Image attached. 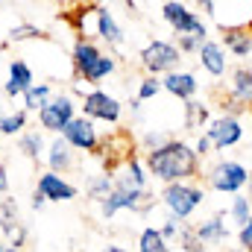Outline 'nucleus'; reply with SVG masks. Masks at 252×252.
Wrapping results in <instances>:
<instances>
[{"label":"nucleus","instance_id":"obj_1","mask_svg":"<svg viewBox=\"0 0 252 252\" xmlns=\"http://www.w3.org/2000/svg\"><path fill=\"white\" fill-rule=\"evenodd\" d=\"M196 153L185 141H167L164 147L147 153V170L150 176H156L164 185H176V182H188V176L196 173Z\"/></svg>","mask_w":252,"mask_h":252},{"label":"nucleus","instance_id":"obj_2","mask_svg":"<svg viewBox=\"0 0 252 252\" xmlns=\"http://www.w3.org/2000/svg\"><path fill=\"white\" fill-rule=\"evenodd\" d=\"M202 199H205L202 188H196L190 182L164 185V190H161V202H164V208L170 211L173 220H188L190 214L202 205Z\"/></svg>","mask_w":252,"mask_h":252},{"label":"nucleus","instance_id":"obj_3","mask_svg":"<svg viewBox=\"0 0 252 252\" xmlns=\"http://www.w3.org/2000/svg\"><path fill=\"white\" fill-rule=\"evenodd\" d=\"M150 202L153 199H150L147 190H138L132 185H126V182H121V179H115V190L106 199H100V214L109 220L118 211H144V208H150Z\"/></svg>","mask_w":252,"mask_h":252},{"label":"nucleus","instance_id":"obj_4","mask_svg":"<svg viewBox=\"0 0 252 252\" xmlns=\"http://www.w3.org/2000/svg\"><path fill=\"white\" fill-rule=\"evenodd\" d=\"M182 59V53L176 50V44H170V41H161V38H156V41H150L144 50H141V64H144V70L150 73V76H167V73H173L176 70V64Z\"/></svg>","mask_w":252,"mask_h":252},{"label":"nucleus","instance_id":"obj_5","mask_svg":"<svg viewBox=\"0 0 252 252\" xmlns=\"http://www.w3.org/2000/svg\"><path fill=\"white\" fill-rule=\"evenodd\" d=\"M79 109H82V118H88V121H94V124H97V121H103V124H118V121H121V112H124L121 100L112 97V94H106V91H100V88L85 91Z\"/></svg>","mask_w":252,"mask_h":252},{"label":"nucleus","instance_id":"obj_6","mask_svg":"<svg viewBox=\"0 0 252 252\" xmlns=\"http://www.w3.org/2000/svg\"><path fill=\"white\" fill-rule=\"evenodd\" d=\"M76 100L70 94H53V100L38 112V124L44 132H53V135H62V129L73 118H76Z\"/></svg>","mask_w":252,"mask_h":252},{"label":"nucleus","instance_id":"obj_7","mask_svg":"<svg viewBox=\"0 0 252 252\" xmlns=\"http://www.w3.org/2000/svg\"><path fill=\"white\" fill-rule=\"evenodd\" d=\"M161 18L173 27L176 35H193L196 41L205 44V24L190 12L185 3H164L161 6Z\"/></svg>","mask_w":252,"mask_h":252},{"label":"nucleus","instance_id":"obj_8","mask_svg":"<svg viewBox=\"0 0 252 252\" xmlns=\"http://www.w3.org/2000/svg\"><path fill=\"white\" fill-rule=\"evenodd\" d=\"M62 138L70 150H79V153H97L100 150V132H97V126H94V121H88L82 115H76L70 124L64 126Z\"/></svg>","mask_w":252,"mask_h":252},{"label":"nucleus","instance_id":"obj_9","mask_svg":"<svg viewBox=\"0 0 252 252\" xmlns=\"http://www.w3.org/2000/svg\"><path fill=\"white\" fill-rule=\"evenodd\" d=\"M247 182H250V173L238 161H220L208 170V185L220 193H238Z\"/></svg>","mask_w":252,"mask_h":252},{"label":"nucleus","instance_id":"obj_10","mask_svg":"<svg viewBox=\"0 0 252 252\" xmlns=\"http://www.w3.org/2000/svg\"><path fill=\"white\" fill-rule=\"evenodd\" d=\"M205 138L211 141V147H214V150H226V147H235V144L244 138L241 121H238V118H232V115H223V118L211 121L208 132H205Z\"/></svg>","mask_w":252,"mask_h":252},{"label":"nucleus","instance_id":"obj_11","mask_svg":"<svg viewBox=\"0 0 252 252\" xmlns=\"http://www.w3.org/2000/svg\"><path fill=\"white\" fill-rule=\"evenodd\" d=\"M35 190L47 199V202H67V199H76V185H70L64 176L59 173H50V170H44V173H38V182H35Z\"/></svg>","mask_w":252,"mask_h":252},{"label":"nucleus","instance_id":"obj_12","mask_svg":"<svg viewBox=\"0 0 252 252\" xmlns=\"http://www.w3.org/2000/svg\"><path fill=\"white\" fill-rule=\"evenodd\" d=\"M32 85H35L32 67L24 62V59H12V62H9V76H6V82H3V94H6L9 100H18V97H24L27 88H32Z\"/></svg>","mask_w":252,"mask_h":252},{"label":"nucleus","instance_id":"obj_13","mask_svg":"<svg viewBox=\"0 0 252 252\" xmlns=\"http://www.w3.org/2000/svg\"><path fill=\"white\" fill-rule=\"evenodd\" d=\"M44 161H47V170H50V173H59V176H64V173L73 167V150L64 144L62 135H56V138L47 144Z\"/></svg>","mask_w":252,"mask_h":252},{"label":"nucleus","instance_id":"obj_14","mask_svg":"<svg viewBox=\"0 0 252 252\" xmlns=\"http://www.w3.org/2000/svg\"><path fill=\"white\" fill-rule=\"evenodd\" d=\"M161 88L170 91L173 97H179V100L190 103L193 94H196V76L188 73V70H173V73H167V76L161 79Z\"/></svg>","mask_w":252,"mask_h":252},{"label":"nucleus","instance_id":"obj_15","mask_svg":"<svg viewBox=\"0 0 252 252\" xmlns=\"http://www.w3.org/2000/svg\"><path fill=\"white\" fill-rule=\"evenodd\" d=\"M100 56H103V50H100L91 38H85V35H82V38H76L73 53H70V62H73V70H76V79H79L91 64L97 62Z\"/></svg>","mask_w":252,"mask_h":252},{"label":"nucleus","instance_id":"obj_16","mask_svg":"<svg viewBox=\"0 0 252 252\" xmlns=\"http://www.w3.org/2000/svg\"><path fill=\"white\" fill-rule=\"evenodd\" d=\"M94 18H97V35H100L106 44L118 47V44L124 41V32H121V27H118L115 15H112L106 6H97V9H94Z\"/></svg>","mask_w":252,"mask_h":252},{"label":"nucleus","instance_id":"obj_17","mask_svg":"<svg viewBox=\"0 0 252 252\" xmlns=\"http://www.w3.org/2000/svg\"><path fill=\"white\" fill-rule=\"evenodd\" d=\"M196 56H199L202 67H205L211 76H223V73H226V53H223V47H220L217 41H205Z\"/></svg>","mask_w":252,"mask_h":252},{"label":"nucleus","instance_id":"obj_18","mask_svg":"<svg viewBox=\"0 0 252 252\" xmlns=\"http://www.w3.org/2000/svg\"><path fill=\"white\" fill-rule=\"evenodd\" d=\"M193 235H196L199 244H223V241L229 238V229H226V223H223V214H214L211 220L199 223V226L193 229Z\"/></svg>","mask_w":252,"mask_h":252},{"label":"nucleus","instance_id":"obj_19","mask_svg":"<svg viewBox=\"0 0 252 252\" xmlns=\"http://www.w3.org/2000/svg\"><path fill=\"white\" fill-rule=\"evenodd\" d=\"M21 100H24V112H27V115H30V112L38 115V112L53 100V88H50L47 82H35L32 88H27V94H24Z\"/></svg>","mask_w":252,"mask_h":252},{"label":"nucleus","instance_id":"obj_20","mask_svg":"<svg viewBox=\"0 0 252 252\" xmlns=\"http://www.w3.org/2000/svg\"><path fill=\"white\" fill-rule=\"evenodd\" d=\"M115 179H121V182H126V185H132V188H138V190H147V173H144V164L138 161L135 153L124 161V170Z\"/></svg>","mask_w":252,"mask_h":252},{"label":"nucleus","instance_id":"obj_21","mask_svg":"<svg viewBox=\"0 0 252 252\" xmlns=\"http://www.w3.org/2000/svg\"><path fill=\"white\" fill-rule=\"evenodd\" d=\"M18 153H24L30 161H38L44 153H47V144H44V135L41 132H24V135H18Z\"/></svg>","mask_w":252,"mask_h":252},{"label":"nucleus","instance_id":"obj_22","mask_svg":"<svg viewBox=\"0 0 252 252\" xmlns=\"http://www.w3.org/2000/svg\"><path fill=\"white\" fill-rule=\"evenodd\" d=\"M115 67H118L115 56H106V53H103L97 62H94L85 73H82V76H79V82H85V85H100L106 76H112V73H115Z\"/></svg>","mask_w":252,"mask_h":252},{"label":"nucleus","instance_id":"obj_23","mask_svg":"<svg viewBox=\"0 0 252 252\" xmlns=\"http://www.w3.org/2000/svg\"><path fill=\"white\" fill-rule=\"evenodd\" d=\"M18 229H21V223H18V202L15 199H3L0 202V232L6 235V244H9V238Z\"/></svg>","mask_w":252,"mask_h":252},{"label":"nucleus","instance_id":"obj_24","mask_svg":"<svg viewBox=\"0 0 252 252\" xmlns=\"http://www.w3.org/2000/svg\"><path fill=\"white\" fill-rule=\"evenodd\" d=\"M232 100H235V103H250L252 100V70L250 67H238V70H235Z\"/></svg>","mask_w":252,"mask_h":252},{"label":"nucleus","instance_id":"obj_25","mask_svg":"<svg viewBox=\"0 0 252 252\" xmlns=\"http://www.w3.org/2000/svg\"><path fill=\"white\" fill-rule=\"evenodd\" d=\"M138 252H170V244L161 238L158 229H144L141 238H138Z\"/></svg>","mask_w":252,"mask_h":252},{"label":"nucleus","instance_id":"obj_26","mask_svg":"<svg viewBox=\"0 0 252 252\" xmlns=\"http://www.w3.org/2000/svg\"><path fill=\"white\" fill-rule=\"evenodd\" d=\"M223 41H226V47H229L235 56H250V50H252L250 32H244V30H229Z\"/></svg>","mask_w":252,"mask_h":252},{"label":"nucleus","instance_id":"obj_27","mask_svg":"<svg viewBox=\"0 0 252 252\" xmlns=\"http://www.w3.org/2000/svg\"><path fill=\"white\" fill-rule=\"evenodd\" d=\"M24 132H27V112L24 109L6 112V118L0 124V135H24Z\"/></svg>","mask_w":252,"mask_h":252},{"label":"nucleus","instance_id":"obj_28","mask_svg":"<svg viewBox=\"0 0 252 252\" xmlns=\"http://www.w3.org/2000/svg\"><path fill=\"white\" fill-rule=\"evenodd\" d=\"M115 190V176H109V173H100V176H94L91 182H88V196L91 199H106L109 193Z\"/></svg>","mask_w":252,"mask_h":252},{"label":"nucleus","instance_id":"obj_29","mask_svg":"<svg viewBox=\"0 0 252 252\" xmlns=\"http://www.w3.org/2000/svg\"><path fill=\"white\" fill-rule=\"evenodd\" d=\"M44 32L35 27V24H18L9 30V41L12 44H21V41H32V38H41Z\"/></svg>","mask_w":252,"mask_h":252},{"label":"nucleus","instance_id":"obj_30","mask_svg":"<svg viewBox=\"0 0 252 252\" xmlns=\"http://www.w3.org/2000/svg\"><path fill=\"white\" fill-rule=\"evenodd\" d=\"M158 91H161V79H156V76H147L138 82V100H153Z\"/></svg>","mask_w":252,"mask_h":252},{"label":"nucleus","instance_id":"obj_31","mask_svg":"<svg viewBox=\"0 0 252 252\" xmlns=\"http://www.w3.org/2000/svg\"><path fill=\"white\" fill-rule=\"evenodd\" d=\"M250 196H235V202H232V217H235V223H247L250 220Z\"/></svg>","mask_w":252,"mask_h":252},{"label":"nucleus","instance_id":"obj_32","mask_svg":"<svg viewBox=\"0 0 252 252\" xmlns=\"http://www.w3.org/2000/svg\"><path fill=\"white\" fill-rule=\"evenodd\" d=\"M185 112H188V126H196V124H205L208 121V109L199 106V103H193V100L185 106Z\"/></svg>","mask_w":252,"mask_h":252},{"label":"nucleus","instance_id":"obj_33","mask_svg":"<svg viewBox=\"0 0 252 252\" xmlns=\"http://www.w3.org/2000/svg\"><path fill=\"white\" fill-rule=\"evenodd\" d=\"M170 138L164 135V132H147L144 135V147H147V153H153V150H158V147H164Z\"/></svg>","mask_w":252,"mask_h":252},{"label":"nucleus","instance_id":"obj_34","mask_svg":"<svg viewBox=\"0 0 252 252\" xmlns=\"http://www.w3.org/2000/svg\"><path fill=\"white\" fill-rule=\"evenodd\" d=\"M179 229H182V223H179V220H173V217H167V220H164V226H161L158 232H161V238L170 244V238H179Z\"/></svg>","mask_w":252,"mask_h":252},{"label":"nucleus","instance_id":"obj_35","mask_svg":"<svg viewBox=\"0 0 252 252\" xmlns=\"http://www.w3.org/2000/svg\"><path fill=\"white\" fill-rule=\"evenodd\" d=\"M238 238H241V247L247 252H252V214H250V220L241 226V235H238Z\"/></svg>","mask_w":252,"mask_h":252},{"label":"nucleus","instance_id":"obj_36","mask_svg":"<svg viewBox=\"0 0 252 252\" xmlns=\"http://www.w3.org/2000/svg\"><path fill=\"white\" fill-rule=\"evenodd\" d=\"M193 153H196V158H199V156H208V153H211V141H208L205 135H199V141H196Z\"/></svg>","mask_w":252,"mask_h":252},{"label":"nucleus","instance_id":"obj_37","mask_svg":"<svg viewBox=\"0 0 252 252\" xmlns=\"http://www.w3.org/2000/svg\"><path fill=\"white\" fill-rule=\"evenodd\" d=\"M30 205H32V211H41V208L47 205V199H44L38 190H32V202H30Z\"/></svg>","mask_w":252,"mask_h":252},{"label":"nucleus","instance_id":"obj_38","mask_svg":"<svg viewBox=\"0 0 252 252\" xmlns=\"http://www.w3.org/2000/svg\"><path fill=\"white\" fill-rule=\"evenodd\" d=\"M9 190V170H6V164H0V193H6Z\"/></svg>","mask_w":252,"mask_h":252},{"label":"nucleus","instance_id":"obj_39","mask_svg":"<svg viewBox=\"0 0 252 252\" xmlns=\"http://www.w3.org/2000/svg\"><path fill=\"white\" fill-rule=\"evenodd\" d=\"M129 109H132V115H138V112H141V100H132Z\"/></svg>","mask_w":252,"mask_h":252},{"label":"nucleus","instance_id":"obj_40","mask_svg":"<svg viewBox=\"0 0 252 252\" xmlns=\"http://www.w3.org/2000/svg\"><path fill=\"white\" fill-rule=\"evenodd\" d=\"M103 252H126V250H124V247H118V244H112V247H106Z\"/></svg>","mask_w":252,"mask_h":252},{"label":"nucleus","instance_id":"obj_41","mask_svg":"<svg viewBox=\"0 0 252 252\" xmlns=\"http://www.w3.org/2000/svg\"><path fill=\"white\" fill-rule=\"evenodd\" d=\"M3 252H24V250H15V247H6Z\"/></svg>","mask_w":252,"mask_h":252},{"label":"nucleus","instance_id":"obj_42","mask_svg":"<svg viewBox=\"0 0 252 252\" xmlns=\"http://www.w3.org/2000/svg\"><path fill=\"white\" fill-rule=\"evenodd\" d=\"M3 118H6V112H3V106H0V124H3Z\"/></svg>","mask_w":252,"mask_h":252},{"label":"nucleus","instance_id":"obj_43","mask_svg":"<svg viewBox=\"0 0 252 252\" xmlns=\"http://www.w3.org/2000/svg\"><path fill=\"white\" fill-rule=\"evenodd\" d=\"M250 196H252V173H250Z\"/></svg>","mask_w":252,"mask_h":252},{"label":"nucleus","instance_id":"obj_44","mask_svg":"<svg viewBox=\"0 0 252 252\" xmlns=\"http://www.w3.org/2000/svg\"><path fill=\"white\" fill-rule=\"evenodd\" d=\"M3 250H6V244H3V241H0V252H3Z\"/></svg>","mask_w":252,"mask_h":252},{"label":"nucleus","instance_id":"obj_45","mask_svg":"<svg viewBox=\"0 0 252 252\" xmlns=\"http://www.w3.org/2000/svg\"><path fill=\"white\" fill-rule=\"evenodd\" d=\"M0 150H3V135H0Z\"/></svg>","mask_w":252,"mask_h":252},{"label":"nucleus","instance_id":"obj_46","mask_svg":"<svg viewBox=\"0 0 252 252\" xmlns=\"http://www.w3.org/2000/svg\"><path fill=\"white\" fill-rule=\"evenodd\" d=\"M247 32H252V24H250V30H247Z\"/></svg>","mask_w":252,"mask_h":252},{"label":"nucleus","instance_id":"obj_47","mask_svg":"<svg viewBox=\"0 0 252 252\" xmlns=\"http://www.w3.org/2000/svg\"><path fill=\"white\" fill-rule=\"evenodd\" d=\"M250 112H252V100H250Z\"/></svg>","mask_w":252,"mask_h":252}]
</instances>
